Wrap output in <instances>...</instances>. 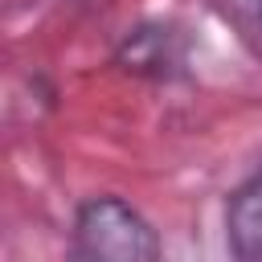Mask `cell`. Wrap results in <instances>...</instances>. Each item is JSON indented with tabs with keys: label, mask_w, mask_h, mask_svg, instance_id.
I'll return each instance as SVG.
<instances>
[{
	"label": "cell",
	"mask_w": 262,
	"mask_h": 262,
	"mask_svg": "<svg viewBox=\"0 0 262 262\" xmlns=\"http://www.w3.org/2000/svg\"><path fill=\"white\" fill-rule=\"evenodd\" d=\"M156 225L123 196L102 192L78 205L70 225V262H160Z\"/></svg>",
	"instance_id": "obj_1"
},
{
	"label": "cell",
	"mask_w": 262,
	"mask_h": 262,
	"mask_svg": "<svg viewBox=\"0 0 262 262\" xmlns=\"http://www.w3.org/2000/svg\"><path fill=\"white\" fill-rule=\"evenodd\" d=\"M225 242L233 262H262V172H254L225 209Z\"/></svg>",
	"instance_id": "obj_2"
},
{
	"label": "cell",
	"mask_w": 262,
	"mask_h": 262,
	"mask_svg": "<svg viewBox=\"0 0 262 262\" xmlns=\"http://www.w3.org/2000/svg\"><path fill=\"white\" fill-rule=\"evenodd\" d=\"M254 12H258V25H262V0H254Z\"/></svg>",
	"instance_id": "obj_3"
}]
</instances>
